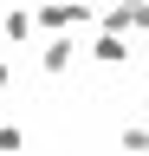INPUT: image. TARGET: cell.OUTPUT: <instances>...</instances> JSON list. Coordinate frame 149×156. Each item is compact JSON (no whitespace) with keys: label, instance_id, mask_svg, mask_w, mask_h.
<instances>
[{"label":"cell","instance_id":"obj_1","mask_svg":"<svg viewBox=\"0 0 149 156\" xmlns=\"http://www.w3.org/2000/svg\"><path fill=\"white\" fill-rule=\"evenodd\" d=\"M32 20H39V33L59 39V33H84L97 13H91V0H46V7H32Z\"/></svg>","mask_w":149,"mask_h":156},{"label":"cell","instance_id":"obj_2","mask_svg":"<svg viewBox=\"0 0 149 156\" xmlns=\"http://www.w3.org/2000/svg\"><path fill=\"white\" fill-rule=\"evenodd\" d=\"M71 65H78V39H71V33H59V39H46V46H39V72L59 78V72H71Z\"/></svg>","mask_w":149,"mask_h":156},{"label":"cell","instance_id":"obj_3","mask_svg":"<svg viewBox=\"0 0 149 156\" xmlns=\"http://www.w3.org/2000/svg\"><path fill=\"white\" fill-rule=\"evenodd\" d=\"M32 33H39L32 7H7V13H0V46H26Z\"/></svg>","mask_w":149,"mask_h":156},{"label":"cell","instance_id":"obj_4","mask_svg":"<svg viewBox=\"0 0 149 156\" xmlns=\"http://www.w3.org/2000/svg\"><path fill=\"white\" fill-rule=\"evenodd\" d=\"M91 58H97V65H130V39H123V33H97Z\"/></svg>","mask_w":149,"mask_h":156},{"label":"cell","instance_id":"obj_5","mask_svg":"<svg viewBox=\"0 0 149 156\" xmlns=\"http://www.w3.org/2000/svg\"><path fill=\"white\" fill-rule=\"evenodd\" d=\"M117 143H123V156H149V124H123Z\"/></svg>","mask_w":149,"mask_h":156},{"label":"cell","instance_id":"obj_6","mask_svg":"<svg viewBox=\"0 0 149 156\" xmlns=\"http://www.w3.org/2000/svg\"><path fill=\"white\" fill-rule=\"evenodd\" d=\"M0 156H26V130L20 124H0Z\"/></svg>","mask_w":149,"mask_h":156},{"label":"cell","instance_id":"obj_7","mask_svg":"<svg viewBox=\"0 0 149 156\" xmlns=\"http://www.w3.org/2000/svg\"><path fill=\"white\" fill-rule=\"evenodd\" d=\"M136 7V33H149V0H130Z\"/></svg>","mask_w":149,"mask_h":156},{"label":"cell","instance_id":"obj_8","mask_svg":"<svg viewBox=\"0 0 149 156\" xmlns=\"http://www.w3.org/2000/svg\"><path fill=\"white\" fill-rule=\"evenodd\" d=\"M13 85V65H7V52H0V91H7Z\"/></svg>","mask_w":149,"mask_h":156}]
</instances>
